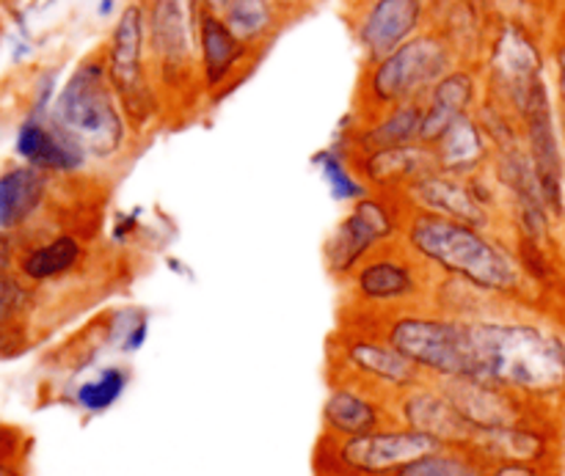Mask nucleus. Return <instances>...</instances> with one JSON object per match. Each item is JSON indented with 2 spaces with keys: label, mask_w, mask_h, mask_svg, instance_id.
Segmentation results:
<instances>
[{
  "label": "nucleus",
  "mask_w": 565,
  "mask_h": 476,
  "mask_svg": "<svg viewBox=\"0 0 565 476\" xmlns=\"http://www.w3.org/2000/svg\"><path fill=\"white\" fill-rule=\"evenodd\" d=\"M478 378L502 386L524 402L565 394V339L550 325L522 317L508 303L467 320Z\"/></svg>",
  "instance_id": "1"
},
{
  "label": "nucleus",
  "mask_w": 565,
  "mask_h": 476,
  "mask_svg": "<svg viewBox=\"0 0 565 476\" xmlns=\"http://www.w3.org/2000/svg\"><path fill=\"white\" fill-rule=\"evenodd\" d=\"M401 240L441 279L463 281L505 303H516L527 295L530 275L500 231L408 209Z\"/></svg>",
  "instance_id": "2"
},
{
  "label": "nucleus",
  "mask_w": 565,
  "mask_h": 476,
  "mask_svg": "<svg viewBox=\"0 0 565 476\" xmlns=\"http://www.w3.org/2000/svg\"><path fill=\"white\" fill-rule=\"evenodd\" d=\"M50 119L86 149L92 163L121 160L136 143V132L130 130V121L108 77L103 50H94L77 61L55 94Z\"/></svg>",
  "instance_id": "3"
},
{
  "label": "nucleus",
  "mask_w": 565,
  "mask_h": 476,
  "mask_svg": "<svg viewBox=\"0 0 565 476\" xmlns=\"http://www.w3.org/2000/svg\"><path fill=\"white\" fill-rule=\"evenodd\" d=\"M149 66L163 94L166 113L191 116L204 105L199 83V20L202 0H143Z\"/></svg>",
  "instance_id": "4"
},
{
  "label": "nucleus",
  "mask_w": 565,
  "mask_h": 476,
  "mask_svg": "<svg viewBox=\"0 0 565 476\" xmlns=\"http://www.w3.org/2000/svg\"><path fill=\"white\" fill-rule=\"evenodd\" d=\"M456 64H461L452 44L436 28H425L414 39L373 61L362 64V75L353 97V116L370 119L395 105L423 102L425 94L447 75Z\"/></svg>",
  "instance_id": "5"
},
{
  "label": "nucleus",
  "mask_w": 565,
  "mask_h": 476,
  "mask_svg": "<svg viewBox=\"0 0 565 476\" xmlns=\"http://www.w3.org/2000/svg\"><path fill=\"white\" fill-rule=\"evenodd\" d=\"M384 339L428 380L478 378L467 320L428 306L373 317Z\"/></svg>",
  "instance_id": "6"
},
{
  "label": "nucleus",
  "mask_w": 565,
  "mask_h": 476,
  "mask_svg": "<svg viewBox=\"0 0 565 476\" xmlns=\"http://www.w3.org/2000/svg\"><path fill=\"white\" fill-rule=\"evenodd\" d=\"M103 58L130 130L136 132V138L149 136L160 121L169 119V113L149 66L143 0H130L121 6L103 44Z\"/></svg>",
  "instance_id": "7"
},
{
  "label": "nucleus",
  "mask_w": 565,
  "mask_h": 476,
  "mask_svg": "<svg viewBox=\"0 0 565 476\" xmlns=\"http://www.w3.org/2000/svg\"><path fill=\"white\" fill-rule=\"evenodd\" d=\"M436 273L397 240L370 253L345 281L348 309L367 317L403 312V309L428 306L434 295Z\"/></svg>",
  "instance_id": "8"
},
{
  "label": "nucleus",
  "mask_w": 565,
  "mask_h": 476,
  "mask_svg": "<svg viewBox=\"0 0 565 476\" xmlns=\"http://www.w3.org/2000/svg\"><path fill=\"white\" fill-rule=\"evenodd\" d=\"M486 97L516 113L530 88L550 69V42L522 17H497L478 61Z\"/></svg>",
  "instance_id": "9"
},
{
  "label": "nucleus",
  "mask_w": 565,
  "mask_h": 476,
  "mask_svg": "<svg viewBox=\"0 0 565 476\" xmlns=\"http://www.w3.org/2000/svg\"><path fill=\"white\" fill-rule=\"evenodd\" d=\"M331 367L334 380H351L386 400L428 380L384 339L373 317L356 312H351V320L340 325L331 339Z\"/></svg>",
  "instance_id": "10"
},
{
  "label": "nucleus",
  "mask_w": 565,
  "mask_h": 476,
  "mask_svg": "<svg viewBox=\"0 0 565 476\" xmlns=\"http://www.w3.org/2000/svg\"><path fill=\"white\" fill-rule=\"evenodd\" d=\"M436 446L441 444L403 424H390L353 439L323 435L315 468L318 476H397L408 463L428 455Z\"/></svg>",
  "instance_id": "11"
},
{
  "label": "nucleus",
  "mask_w": 565,
  "mask_h": 476,
  "mask_svg": "<svg viewBox=\"0 0 565 476\" xmlns=\"http://www.w3.org/2000/svg\"><path fill=\"white\" fill-rule=\"evenodd\" d=\"M406 213V202L397 193L370 191L367 196L353 202L323 246L326 270L331 279L342 284L370 253L401 240Z\"/></svg>",
  "instance_id": "12"
},
{
  "label": "nucleus",
  "mask_w": 565,
  "mask_h": 476,
  "mask_svg": "<svg viewBox=\"0 0 565 476\" xmlns=\"http://www.w3.org/2000/svg\"><path fill=\"white\" fill-rule=\"evenodd\" d=\"M522 141L533 160L546 209L555 224H565V152L561 138V113H557L555 94L546 77H541L527 91L516 110Z\"/></svg>",
  "instance_id": "13"
},
{
  "label": "nucleus",
  "mask_w": 565,
  "mask_h": 476,
  "mask_svg": "<svg viewBox=\"0 0 565 476\" xmlns=\"http://www.w3.org/2000/svg\"><path fill=\"white\" fill-rule=\"evenodd\" d=\"M434 0H348V28L362 64L395 53L401 44L430 28Z\"/></svg>",
  "instance_id": "14"
},
{
  "label": "nucleus",
  "mask_w": 565,
  "mask_h": 476,
  "mask_svg": "<svg viewBox=\"0 0 565 476\" xmlns=\"http://www.w3.org/2000/svg\"><path fill=\"white\" fill-rule=\"evenodd\" d=\"M257 50L232 33L226 20L215 11H202L199 20V83H202L204 105H218L230 91H235L254 64Z\"/></svg>",
  "instance_id": "15"
},
{
  "label": "nucleus",
  "mask_w": 565,
  "mask_h": 476,
  "mask_svg": "<svg viewBox=\"0 0 565 476\" xmlns=\"http://www.w3.org/2000/svg\"><path fill=\"white\" fill-rule=\"evenodd\" d=\"M397 196L406 202L408 209H423V213L441 215V218L458 220V224L478 226V229H491L502 235V215L494 213L489 204L480 198L472 176L445 174V171H430L419 176L417 182L406 187Z\"/></svg>",
  "instance_id": "16"
},
{
  "label": "nucleus",
  "mask_w": 565,
  "mask_h": 476,
  "mask_svg": "<svg viewBox=\"0 0 565 476\" xmlns=\"http://www.w3.org/2000/svg\"><path fill=\"white\" fill-rule=\"evenodd\" d=\"M397 424L428 435L441 446H469L475 430L458 413L447 391L436 380H423L392 400Z\"/></svg>",
  "instance_id": "17"
},
{
  "label": "nucleus",
  "mask_w": 565,
  "mask_h": 476,
  "mask_svg": "<svg viewBox=\"0 0 565 476\" xmlns=\"http://www.w3.org/2000/svg\"><path fill=\"white\" fill-rule=\"evenodd\" d=\"M14 149L22 163L47 171L50 176L83 174L92 163L86 149L70 132L61 130L50 116H28L17 130Z\"/></svg>",
  "instance_id": "18"
},
{
  "label": "nucleus",
  "mask_w": 565,
  "mask_h": 476,
  "mask_svg": "<svg viewBox=\"0 0 565 476\" xmlns=\"http://www.w3.org/2000/svg\"><path fill=\"white\" fill-rule=\"evenodd\" d=\"M390 424H397L392 400L351 380H334L323 405V435L353 439Z\"/></svg>",
  "instance_id": "19"
},
{
  "label": "nucleus",
  "mask_w": 565,
  "mask_h": 476,
  "mask_svg": "<svg viewBox=\"0 0 565 476\" xmlns=\"http://www.w3.org/2000/svg\"><path fill=\"white\" fill-rule=\"evenodd\" d=\"M436 383L447 391L452 405L458 408V413L467 419L475 433L478 430L505 428V424H516L533 416L530 402H524L522 397L511 394V391L486 378H452L436 380Z\"/></svg>",
  "instance_id": "20"
},
{
  "label": "nucleus",
  "mask_w": 565,
  "mask_h": 476,
  "mask_svg": "<svg viewBox=\"0 0 565 476\" xmlns=\"http://www.w3.org/2000/svg\"><path fill=\"white\" fill-rule=\"evenodd\" d=\"M478 64H456L423 99V143H434L461 116L475 113L483 99Z\"/></svg>",
  "instance_id": "21"
},
{
  "label": "nucleus",
  "mask_w": 565,
  "mask_h": 476,
  "mask_svg": "<svg viewBox=\"0 0 565 476\" xmlns=\"http://www.w3.org/2000/svg\"><path fill=\"white\" fill-rule=\"evenodd\" d=\"M337 138L345 143L351 158L423 143V102L395 105L370 119H356L351 113V127H342Z\"/></svg>",
  "instance_id": "22"
},
{
  "label": "nucleus",
  "mask_w": 565,
  "mask_h": 476,
  "mask_svg": "<svg viewBox=\"0 0 565 476\" xmlns=\"http://www.w3.org/2000/svg\"><path fill=\"white\" fill-rule=\"evenodd\" d=\"M428 147L430 154H434L436 171L463 176V180L489 171L491 160H494V147H491L489 136L483 132L475 113H467L452 121Z\"/></svg>",
  "instance_id": "23"
},
{
  "label": "nucleus",
  "mask_w": 565,
  "mask_h": 476,
  "mask_svg": "<svg viewBox=\"0 0 565 476\" xmlns=\"http://www.w3.org/2000/svg\"><path fill=\"white\" fill-rule=\"evenodd\" d=\"M469 446L489 466H497V463H533V466H546L552 455L550 433L541 430L533 416L516 424H505V428L478 430L472 435V441H469Z\"/></svg>",
  "instance_id": "24"
},
{
  "label": "nucleus",
  "mask_w": 565,
  "mask_h": 476,
  "mask_svg": "<svg viewBox=\"0 0 565 476\" xmlns=\"http://www.w3.org/2000/svg\"><path fill=\"white\" fill-rule=\"evenodd\" d=\"M359 174L367 182L370 191L403 193L419 176L436 171L434 154L428 143H412V147L381 149V152L356 154L353 158Z\"/></svg>",
  "instance_id": "25"
},
{
  "label": "nucleus",
  "mask_w": 565,
  "mask_h": 476,
  "mask_svg": "<svg viewBox=\"0 0 565 476\" xmlns=\"http://www.w3.org/2000/svg\"><path fill=\"white\" fill-rule=\"evenodd\" d=\"M296 14L298 0H230L221 17L241 42L265 53Z\"/></svg>",
  "instance_id": "26"
},
{
  "label": "nucleus",
  "mask_w": 565,
  "mask_h": 476,
  "mask_svg": "<svg viewBox=\"0 0 565 476\" xmlns=\"http://www.w3.org/2000/svg\"><path fill=\"white\" fill-rule=\"evenodd\" d=\"M50 196V174L22 163L0 174V231H17L42 213Z\"/></svg>",
  "instance_id": "27"
},
{
  "label": "nucleus",
  "mask_w": 565,
  "mask_h": 476,
  "mask_svg": "<svg viewBox=\"0 0 565 476\" xmlns=\"http://www.w3.org/2000/svg\"><path fill=\"white\" fill-rule=\"evenodd\" d=\"M88 251L86 242L75 231H58L50 240L36 242L28 248L17 264H20V275L31 284H44V281L64 279V275L75 273L83 262H86Z\"/></svg>",
  "instance_id": "28"
},
{
  "label": "nucleus",
  "mask_w": 565,
  "mask_h": 476,
  "mask_svg": "<svg viewBox=\"0 0 565 476\" xmlns=\"http://www.w3.org/2000/svg\"><path fill=\"white\" fill-rule=\"evenodd\" d=\"M312 165L318 169L320 180L329 187L331 198L342 204H353L362 196H367L370 185L359 174L356 163H353L351 152L345 149V143L340 138L323 147L320 152L312 154Z\"/></svg>",
  "instance_id": "29"
},
{
  "label": "nucleus",
  "mask_w": 565,
  "mask_h": 476,
  "mask_svg": "<svg viewBox=\"0 0 565 476\" xmlns=\"http://www.w3.org/2000/svg\"><path fill=\"white\" fill-rule=\"evenodd\" d=\"M489 468L472 446H436L434 452L408 463L397 476H486Z\"/></svg>",
  "instance_id": "30"
},
{
  "label": "nucleus",
  "mask_w": 565,
  "mask_h": 476,
  "mask_svg": "<svg viewBox=\"0 0 565 476\" xmlns=\"http://www.w3.org/2000/svg\"><path fill=\"white\" fill-rule=\"evenodd\" d=\"M127 386H130V372L125 367H105L92 380L77 386L75 402L86 413H105L121 400Z\"/></svg>",
  "instance_id": "31"
},
{
  "label": "nucleus",
  "mask_w": 565,
  "mask_h": 476,
  "mask_svg": "<svg viewBox=\"0 0 565 476\" xmlns=\"http://www.w3.org/2000/svg\"><path fill=\"white\" fill-rule=\"evenodd\" d=\"M31 306V292L17 275L0 268V345L9 342L11 334H17L20 320L25 317Z\"/></svg>",
  "instance_id": "32"
},
{
  "label": "nucleus",
  "mask_w": 565,
  "mask_h": 476,
  "mask_svg": "<svg viewBox=\"0 0 565 476\" xmlns=\"http://www.w3.org/2000/svg\"><path fill=\"white\" fill-rule=\"evenodd\" d=\"M550 66L552 83H555L557 113H561V125L565 130V20L557 22V28L550 36Z\"/></svg>",
  "instance_id": "33"
},
{
  "label": "nucleus",
  "mask_w": 565,
  "mask_h": 476,
  "mask_svg": "<svg viewBox=\"0 0 565 476\" xmlns=\"http://www.w3.org/2000/svg\"><path fill=\"white\" fill-rule=\"evenodd\" d=\"M141 207H136L132 213H119L114 218V226H110V240L116 246H127L130 240H136L138 229H141Z\"/></svg>",
  "instance_id": "34"
},
{
  "label": "nucleus",
  "mask_w": 565,
  "mask_h": 476,
  "mask_svg": "<svg viewBox=\"0 0 565 476\" xmlns=\"http://www.w3.org/2000/svg\"><path fill=\"white\" fill-rule=\"evenodd\" d=\"M486 476H552L546 466H533V463H497Z\"/></svg>",
  "instance_id": "35"
},
{
  "label": "nucleus",
  "mask_w": 565,
  "mask_h": 476,
  "mask_svg": "<svg viewBox=\"0 0 565 476\" xmlns=\"http://www.w3.org/2000/svg\"><path fill=\"white\" fill-rule=\"evenodd\" d=\"M119 0H99L97 3V17H103V20H108V17L119 14Z\"/></svg>",
  "instance_id": "36"
},
{
  "label": "nucleus",
  "mask_w": 565,
  "mask_h": 476,
  "mask_svg": "<svg viewBox=\"0 0 565 476\" xmlns=\"http://www.w3.org/2000/svg\"><path fill=\"white\" fill-rule=\"evenodd\" d=\"M202 6L207 11H215V14H224V9L230 6V0H202Z\"/></svg>",
  "instance_id": "37"
},
{
  "label": "nucleus",
  "mask_w": 565,
  "mask_h": 476,
  "mask_svg": "<svg viewBox=\"0 0 565 476\" xmlns=\"http://www.w3.org/2000/svg\"><path fill=\"white\" fill-rule=\"evenodd\" d=\"M0 476H17L14 468H9L6 463H0Z\"/></svg>",
  "instance_id": "38"
},
{
  "label": "nucleus",
  "mask_w": 565,
  "mask_h": 476,
  "mask_svg": "<svg viewBox=\"0 0 565 476\" xmlns=\"http://www.w3.org/2000/svg\"><path fill=\"white\" fill-rule=\"evenodd\" d=\"M0 251H3V237H0Z\"/></svg>",
  "instance_id": "39"
}]
</instances>
